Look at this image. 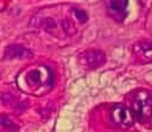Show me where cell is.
Listing matches in <instances>:
<instances>
[{"label":"cell","instance_id":"obj_1","mask_svg":"<svg viewBox=\"0 0 152 132\" xmlns=\"http://www.w3.org/2000/svg\"><path fill=\"white\" fill-rule=\"evenodd\" d=\"M131 111L134 120L145 123L152 117V95L145 90L134 92L131 101Z\"/></svg>","mask_w":152,"mask_h":132},{"label":"cell","instance_id":"obj_2","mask_svg":"<svg viewBox=\"0 0 152 132\" xmlns=\"http://www.w3.org/2000/svg\"><path fill=\"white\" fill-rule=\"evenodd\" d=\"M105 53L97 49H88L79 55V62L88 69H97L105 65Z\"/></svg>","mask_w":152,"mask_h":132},{"label":"cell","instance_id":"obj_3","mask_svg":"<svg viewBox=\"0 0 152 132\" xmlns=\"http://www.w3.org/2000/svg\"><path fill=\"white\" fill-rule=\"evenodd\" d=\"M111 119L113 122L122 127L132 126L135 121L132 111L123 104H116L111 110Z\"/></svg>","mask_w":152,"mask_h":132},{"label":"cell","instance_id":"obj_4","mask_svg":"<svg viewBox=\"0 0 152 132\" xmlns=\"http://www.w3.org/2000/svg\"><path fill=\"white\" fill-rule=\"evenodd\" d=\"M33 57V53L30 49L19 44H10L4 48V58L11 60L14 59H28Z\"/></svg>","mask_w":152,"mask_h":132},{"label":"cell","instance_id":"obj_5","mask_svg":"<svg viewBox=\"0 0 152 132\" xmlns=\"http://www.w3.org/2000/svg\"><path fill=\"white\" fill-rule=\"evenodd\" d=\"M107 8L110 14L117 21H123L126 16V9L129 5L127 0H112L107 1Z\"/></svg>","mask_w":152,"mask_h":132},{"label":"cell","instance_id":"obj_6","mask_svg":"<svg viewBox=\"0 0 152 132\" xmlns=\"http://www.w3.org/2000/svg\"><path fill=\"white\" fill-rule=\"evenodd\" d=\"M134 53L141 61L151 62L152 60V40H142L134 45Z\"/></svg>","mask_w":152,"mask_h":132},{"label":"cell","instance_id":"obj_7","mask_svg":"<svg viewBox=\"0 0 152 132\" xmlns=\"http://www.w3.org/2000/svg\"><path fill=\"white\" fill-rule=\"evenodd\" d=\"M31 22H34V26L41 27V28H56V23L54 19H50V18H40V19H34V21H31Z\"/></svg>","mask_w":152,"mask_h":132},{"label":"cell","instance_id":"obj_8","mask_svg":"<svg viewBox=\"0 0 152 132\" xmlns=\"http://www.w3.org/2000/svg\"><path fill=\"white\" fill-rule=\"evenodd\" d=\"M41 80V73L38 70H32L27 75V81L29 85H38Z\"/></svg>","mask_w":152,"mask_h":132},{"label":"cell","instance_id":"obj_9","mask_svg":"<svg viewBox=\"0 0 152 132\" xmlns=\"http://www.w3.org/2000/svg\"><path fill=\"white\" fill-rule=\"evenodd\" d=\"M62 25L63 29L66 32V34H69V35H72V34H74L76 33L77 30H76L74 23H73L71 20H69V19L63 20L62 21Z\"/></svg>","mask_w":152,"mask_h":132},{"label":"cell","instance_id":"obj_10","mask_svg":"<svg viewBox=\"0 0 152 132\" xmlns=\"http://www.w3.org/2000/svg\"><path fill=\"white\" fill-rule=\"evenodd\" d=\"M0 124L1 125L2 127H4L5 129L7 130H16V125L7 117V116H3L0 119Z\"/></svg>","mask_w":152,"mask_h":132},{"label":"cell","instance_id":"obj_11","mask_svg":"<svg viewBox=\"0 0 152 132\" xmlns=\"http://www.w3.org/2000/svg\"><path fill=\"white\" fill-rule=\"evenodd\" d=\"M74 12L76 18L80 23L84 24L87 22L88 17L87 13L85 10H82V9H74Z\"/></svg>","mask_w":152,"mask_h":132}]
</instances>
